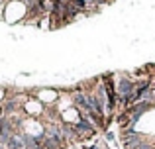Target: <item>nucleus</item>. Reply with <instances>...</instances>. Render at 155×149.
Instances as JSON below:
<instances>
[{
  "label": "nucleus",
  "mask_w": 155,
  "mask_h": 149,
  "mask_svg": "<svg viewBox=\"0 0 155 149\" xmlns=\"http://www.w3.org/2000/svg\"><path fill=\"white\" fill-rule=\"evenodd\" d=\"M38 100L39 102H55L57 100V92L55 90H41L39 92V96H38Z\"/></svg>",
  "instance_id": "2"
},
{
  "label": "nucleus",
  "mask_w": 155,
  "mask_h": 149,
  "mask_svg": "<svg viewBox=\"0 0 155 149\" xmlns=\"http://www.w3.org/2000/svg\"><path fill=\"white\" fill-rule=\"evenodd\" d=\"M71 126H73V130H75L77 139H79V141H87V139L94 138L96 131H98L94 124H92L88 118H83V116H81V118L77 120V122H73Z\"/></svg>",
  "instance_id": "1"
},
{
  "label": "nucleus",
  "mask_w": 155,
  "mask_h": 149,
  "mask_svg": "<svg viewBox=\"0 0 155 149\" xmlns=\"http://www.w3.org/2000/svg\"><path fill=\"white\" fill-rule=\"evenodd\" d=\"M104 138H106V141H114V139H116V135H114L112 131H104Z\"/></svg>",
  "instance_id": "3"
}]
</instances>
